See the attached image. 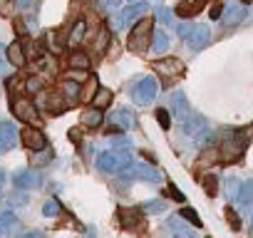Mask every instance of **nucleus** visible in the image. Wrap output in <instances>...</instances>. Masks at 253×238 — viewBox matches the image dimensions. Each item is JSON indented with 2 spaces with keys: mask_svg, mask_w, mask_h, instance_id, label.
<instances>
[{
  "mask_svg": "<svg viewBox=\"0 0 253 238\" xmlns=\"http://www.w3.org/2000/svg\"><path fill=\"white\" fill-rule=\"evenodd\" d=\"M3 184H5V174L0 171V194H3Z\"/></svg>",
  "mask_w": 253,
  "mask_h": 238,
  "instance_id": "nucleus-46",
  "label": "nucleus"
},
{
  "mask_svg": "<svg viewBox=\"0 0 253 238\" xmlns=\"http://www.w3.org/2000/svg\"><path fill=\"white\" fill-rule=\"evenodd\" d=\"M154 70H157L162 77H176V75H181L184 65H181V60H176V57H162V60L154 62Z\"/></svg>",
  "mask_w": 253,
  "mask_h": 238,
  "instance_id": "nucleus-13",
  "label": "nucleus"
},
{
  "mask_svg": "<svg viewBox=\"0 0 253 238\" xmlns=\"http://www.w3.org/2000/svg\"><path fill=\"white\" fill-rule=\"evenodd\" d=\"M238 191H241V181L238 179H228V198L231 201L238 198Z\"/></svg>",
  "mask_w": 253,
  "mask_h": 238,
  "instance_id": "nucleus-36",
  "label": "nucleus"
},
{
  "mask_svg": "<svg viewBox=\"0 0 253 238\" xmlns=\"http://www.w3.org/2000/svg\"><path fill=\"white\" fill-rule=\"evenodd\" d=\"M176 33H179V38H181V40H186V38H189V33H191V25H189V23H181V25L176 28Z\"/></svg>",
  "mask_w": 253,
  "mask_h": 238,
  "instance_id": "nucleus-40",
  "label": "nucleus"
},
{
  "mask_svg": "<svg viewBox=\"0 0 253 238\" xmlns=\"http://www.w3.org/2000/svg\"><path fill=\"white\" fill-rule=\"evenodd\" d=\"M186 42H189V47L191 50H204L209 42H211V30H209V25H191V33H189V38H186Z\"/></svg>",
  "mask_w": 253,
  "mask_h": 238,
  "instance_id": "nucleus-11",
  "label": "nucleus"
},
{
  "mask_svg": "<svg viewBox=\"0 0 253 238\" xmlns=\"http://www.w3.org/2000/svg\"><path fill=\"white\" fill-rule=\"evenodd\" d=\"M221 13H223V10H221V5H213V8H211V18H213V20H216V18H221Z\"/></svg>",
  "mask_w": 253,
  "mask_h": 238,
  "instance_id": "nucleus-44",
  "label": "nucleus"
},
{
  "mask_svg": "<svg viewBox=\"0 0 253 238\" xmlns=\"http://www.w3.org/2000/svg\"><path fill=\"white\" fill-rule=\"evenodd\" d=\"M169 45H171V42H169V35H167V33L159 30V33L152 35V50H154L157 55H164V52L169 50Z\"/></svg>",
  "mask_w": 253,
  "mask_h": 238,
  "instance_id": "nucleus-23",
  "label": "nucleus"
},
{
  "mask_svg": "<svg viewBox=\"0 0 253 238\" xmlns=\"http://www.w3.org/2000/svg\"><path fill=\"white\" fill-rule=\"evenodd\" d=\"M60 89L70 97V99H77L80 94H82V87H80V82H75L72 77H67V79H62L60 82Z\"/></svg>",
  "mask_w": 253,
  "mask_h": 238,
  "instance_id": "nucleus-25",
  "label": "nucleus"
},
{
  "mask_svg": "<svg viewBox=\"0 0 253 238\" xmlns=\"http://www.w3.org/2000/svg\"><path fill=\"white\" fill-rule=\"evenodd\" d=\"M246 15H248L246 5H241V3H228V5L223 8V13H221V23H223L226 28H233V25H241V23L246 20Z\"/></svg>",
  "mask_w": 253,
  "mask_h": 238,
  "instance_id": "nucleus-8",
  "label": "nucleus"
},
{
  "mask_svg": "<svg viewBox=\"0 0 253 238\" xmlns=\"http://www.w3.org/2000/svg\"><path fill=\"white\" fill-rule=\"evenodd\" d=\"M171 107H174V112H176V117L181 119V122H184V119L191 114V109H189V104H186V94L184 92H171Z\"/></svg>",
  "mask_w": 253,
  "mask_h": 238,
  "instance_id": "nucleus-17",
  "label": "nucleus"
},
{
  "mask_svg": "<svg viewBox=\"0 0 253 238\" xmlns=\"http://www.w3.org/2000/svg\"><path fill=\"white\" fill-rule=\"evenodd\" d=\"M251 233H253V228H251Z\"/></svg>",
  "mask_w": 253,
  "mask_h": 238,
  "instance_id": "nucleus-47",
  "label": "nucleus"
},
{
  "mask_svg": "<svg viewBox=\"0 0 253 238\" xmlns=\"http://www.w3.org/2000/svg\"><path fill=\"white\" fill-rule=\"evenodd\" d=\"M181 129H184V134L194 137L199 144H209V142H211V134H209V127H206V119L199 117V114H194V112L181 122Z\"/></svg>",
  "mask_w": 253,
  "mask_h": 238,
  "instance_id": "nucleus-4",
  "label": "nucleus"
},
{
  "mask_svg": "<svg viewBox=\"0 0 253 238\" xmlns=\"http://www.w3.org/2000/svg\"><path fill=\"white\" fill-rule=\"evenodd\" d=\"M8 57H10V62L15 65V67H23L25 65V50H23V45L20 42H13L10 47H8Z\"/></svg>",
  "mask_w": 253,
  "mask_h": 238,
  "instance_id": "nucleus-24",
  "label": "nucleus"
},
{
  "mask_svg": "<svg viewBox=\"0 0 253 238\" xmlns=\"http://www.w3.org/2000/svg\"><path fill=\"white\" fill-rule=\"evenodd\" d=\"M25 89H28V92H38V89H42V79H40V77H30L28 84H25Z\"/></svg>",
  "mask_w": 253,
  "mask_h": 238,
  "instance_id": "nucleus-38",
  "label": "nucleus"
},
{
  "mask_svg": "<svg viewBox=\"0 0 253 238\" xmlns=\"http://www.w3.org/2000/svg\"><path fill=\"white\" fill-rule=\"evenodd\" d=\"M157 89H159V84H157L154 77H142V79L132 87V99H134L139 107H147V104L154 102Z\"/></svg>",
  "mask_w": 253,
  "mask_h": 238,
  "instance_id": "nucleus-5",
  "label": "nucleus"
},
{
  "mask_svg": "<svg viewBox=\"0 0 253 238\" xmlns=\"http://www.w3.org/2000/svg\"><path fill=\"white\" fill-rule=\"evenodd\" d=\"M204 8H206V0H186V3H179L176 5V15L179 18H194Z\"/></svg>",
  "mask_w": 253,
  "mask_h": 238,
  "instance_id": "nucleus-16",
  "label": "nucleus"
},
{
  "mask_svg": "<svg viewBox=\"0 0 253 238\" xmlns=\"http://www.w3.org/2000/svg\"><path fill=\"white\" fill-rule=\"evenodd\" d=\"M80 122H82L87 129L99 127V124H102V109H99V107H89V109H84L82 117H80Z\"/></svg>",
  "mask_w": 253,
  "mask_h": 238,
  "instance_id": "nucleus-20",
  "label": "nucleus"
},
{
  "mask_svg": "<svg viewBox=\"0 0 253 238\" xmlns=\"http://www.w3.org/2000/svg\"><path fill=\"white\" fill-rule=\"evenodd\" d=\"M60 213V203L55 198H50L45 206H42V216H57Z\"/></svg>",
  "mask_w": 253,
  "mask_h": 238,
  "instance_id": "nucleus-35",
  "label": "nucleus"
},
{
  "mask_svg": "<svg viewBox=\"0 0 253 238\" xmlns=\"http://www.w3.org/2000/svg\"><path fill=\"white\" fill-rule=\"evenodd\" d=\"M10 57H8V50H3V45H0V77L3 75H8L10 72Z\"/></svg>",
  "mask_w": 253,
  "mask_h": 238,
  "instance_id": "nucleus-32",
  "label": "nucleus"
},
{
  "mask_svg": "<svg viewBox=\"0 0 253 238\" xmlns=\"http://www.w3.org/2000/svg\"><path fill=\"white\" fill-rule=\"evenodd\" d=\"M10 107H13V114L18 119H23V122H35L38 119V109H35V104L28 97H15Z\"/></svg>",
  "mask_w": 253,
  "mask_h": 238,
  "instance_id": "nucleus-7",
  "label": "nucleus"
},
{
  "mask_svg": "<svg viewBox=\"0 0 253 238\" xmlns=\"http://www.w3.org/2000/svg\"><path fill=\"white\" fill-rule=\"evenodd\" d=\"M179 216H181L184 221H189V223H191L194 228H201V218H199V213H196V211H194L191 206H184V208L179 211Z\"/></svg>",
  "mask_w": 253,
  "mask_h": 238,
  "instance_id": "nucleus-28",
  "label": "nucleus"
},
{
  "mask_svg": "<svg viewBox=\"0 0 253 238\" xmlns=\"http://www.w3.org/2000/svg\"><path fill=\"white\" fill-rule=\"evenodd\" d=\"M204 189H206L209 196H216V194H218V179H216L213 174H209V176L204 179Z\"/></svg>",
  "mask_w": 253,
  "mask_h": 238,
  "instance_id": "nucleus-31",
  "label": "nucleus"
},
{
  "mask_svg": "<svg viewBox=\"0 0 253 238\" xmlns=\"http://www.w3.org/2000/svg\"><path fill=\"white\" fill-rule=\"evenodd\" d=\"M149 47H152V20L139 18L137 25H134V30L129 33V50L137 52V55H142Z\"/></svg>",
  "mask_w": 253,
  "mask_h": 238,
  "instance_id": "nucleus-2",
  "label": "nucleus"
},
{
  "mask_svg": "<svg viewBox=\"0 0 253 238\" xmlns=\"http://www.w3.org/2000/svg\"><path fill=\"white\" fill-rule=\"evenodd\" d=\"M154 18H157V23H162V25H171V10L164 8V5L154 8Z\"/></svg>",
  "mask_w": 253,
  "mask_h": 238,
  "instance_id": "nucleus-29",
  "label": "nucleus"
},
{
  "mask_svg": "<svg viewBox=\"0 0 253 238\" xmlns=\"http://www.w3.org/2000/svg\"><path fill=\"white\" fill-rule=\"evenodd\" d=\"M102 3H104V8H109V10H112V8H117L119 0H102Z\"/></svg>",
  "mask_w": 253,
  "mask_h": 238,
  "instance_id": "nucleus-45",
  "label": "nucleus"
},
{
  "mask_svg": "<svg viewBox=\"0 0 253 238\" xmlns=\"http://www.w3.org/2000/svg\"><path fill=\"white\" fill-rule=\"evenodd\" d=\"M236 201L241 203V208H248L253 203V179H248V181L241 184V191H238V198Z\"/></svg>",
  "mask_w": 253,
  "mask_h": 238,
  "instance_id": "nucleus-22",
  "label": "nucleus"
},
{
  "mask_svg": "<svg viewBox=\"0 0 253 238\" xmlns=\"http://www.w3.org/2000/svg\"><path fill=\"white\" fill-rule=\"evenodd\" d=\"M129 144H132V142L126 139V137H114V139H112V147H114V149H129Z\"/></svg>",
  "mask_w": 253,
  "mask_h": 238,
  "instance_id": "nucleus-39",
  "label": "nucleus"
},
{
  "mask_svg": "<svg viewBox=\"0 0 253 238\" xmlns=\"http://www.w3.org/2000/svg\"><path fill=\"white\" fill-rule=\"evenodd\" d=\"M167 194H169V196H171L174 201H186V198H184V194H181V191H179V189H176L174 184L169 186V191H167Z\"/></svg>",
  "mask_w": 253,
  "mask_h": 238,
  "instance_id": "nucleus-41",
  "label": "nucleus"
},
{
  "mask_svg": "<svg viewBox=\"0 0 253 238\" xmlns=\"http://www.w3.org/2000/svg\"><path fill=\"white\" fill-rule=\"evenodd\" d=\"M18 228V216L13 211H0V236H10Z\"/></svg>",
  "mask_w": 253,
  "mask_h": 238,
  "instance_id": "nucleus-19",
  "label": "nucleus"
},
{
  "mask_svg": "<svg viewBox=\"0 0 253 238\" xmlns=\"http://www.w3.org/2000/svg\"><path fill=\"white\" fill-rule=\"evenodd\" d=\"M92 102H94V107L107 109V107H109V102H112V92H109L107 87H99V89H97V94L92 97Z\"/></svg>",
  "mask_w": 253,
  "mask_h": 238,
  "instance_id": "nucleus-27",
  "label": "nucleus"
},
{
  "mask_svg": "<svg viewBox=\"0 0 253 238\" xmlns=\"http://www.w3.org/2000/svg\"><path fill=\"white\" fill-rule=\"evenodd\" d=\"M164 208H167V201L164 198H152V201L144 203V211L147 213H162Z\"/></svg>",
  "mask_w": 253,
  "mask_h": 238,
  "instance_id": "nucleus-30",
  "label": "nucleus"
},
{
  "mask_svg": "<svg viewBox=\"0 0 253 238\" xmlns=\"http://www.w3.org/2000/svg\"><path fill=\"white\" fill-rule=\"evenodd\" d=\"M144 10H147V3H132V5L122 8V10L117 13V28H126L129 23L139 20V18L144 15Z\"/></svg>",
  "mask_w": 253,
  "mask_h": 238,
  "instance_id": "nucleus-10",
  "label": "nucleus"
},
{
  "mask_svg": "<svg viewBox=\"0 0 253 238\" xmlns=\"http://www.w3.org/2000/svg\"><path fill=\"white\" fill-rule=\"evenodd\" d=\"M33 3H35V0H18V8H20V10H28Z\"/></svg>",
  "mask_w": 253,
  "mask_h": 238,
  "instance_id": "nucleus-43",
  "label": "nucleus"
},
{
  "mask_svg": "<svg viewBox=\"0 0 253 238\" xmlns=\"http://www.w3.org/2000/svg\"><path fill=\"white\" fill-rule=\"evenodd\" d=\"M124 171L132 174V176H137V179H144V181H149V184H159V181H162L159 171H157L154 166H147V164H132L129 169H124Z\"/></svg>",
  "mask_w": 253,
  "mask_h": 238,
  "instance_id": "nucleus-14",
  "label": "nucleus"
},
{
  "mask_svg": "<svg viewBox=\"0 0 253 238\" xmlns=\"http://www.w3.org/2000/svg\"><path fill=\"white\" fill-rule=\"evenodd\" d=\"M67 65H70L72 70H87V67H89V57H87L84 52H72L70 60H67Z\"/></svg>",
  "mask_w": 253,
  "mask_h": 238,
  "instance_id": "nucleus-26",
  "label": "nucleus"
},
{
  "mask_svg": "<svg viewBox=\"0 0 253 238\" xmlns=\"http://www.w3.org/2000/svg\"><path fill=\"white\" fill-rule=\"evenodd\" d=\"M142 221V208H122L119 211V223L122 228H134Z\"/></svg>",
  "mask_w": 253,
  "mask_h": 238,
  "instance_id": "nucleus-18",
  "label": "nucleus"
},
{
  "mask_svg": "<svg viewBox=\"0 0 253 238\" xmlns=\"http://www.w3.org/2000/svg\"><path fill=\"white\" fill-rule=\"evenodd\" d=\"M20 137H23V144H25L28 149H33V152H42V149L47 147V137L42 134V129H35V127H23Z\"/></svg>",
  "mask_w": 253,
  "mask_h": 238,
  "instance_id": "nucleus-9",
  "label": "nucleus"
},
{
  "mask_svg": "<svg viewBox=\"0 0 253 238\" xmlns=\"http://www.w3.org/2000/svg\"><path fill=\"white\" fill-rule=\"evenodd\" d=\"M246 144H248V142H246V137H243L241 132H228V139L221 142V149H218L221 164H236V161L243 157Z\"/></svg>",
  "mask_w": 253,
  "mask_h": 238,
  "instance_id": "nucleus-1",
  "label": "nucleus"
},
{
  "mask_svg": "<svg viewBox=\"0 0 253 238\" xmlns=\"http://www.w3.org/2000/svg\"><path fill=\"white\" fill-rule=\"evenodd\" d=\"M154 117H157V122H159L162 129H169V127H171V119H169V112H167V109H157Z\"/></svg>",
  "mask_w": 253,
  "mask_h": 238,
  "instance_id": "nucleus-33",
  "label": "nucleus"
},
{
  "mask_svg": "<svg viewBox=\"0 0 253 238\" xmlns=\"http://www.w3.org/2000/svg\"><path fill=\"white\" fill-rule=\"evenodd\" d=\"M167 228H169L174 236H194V233H196L194 228H189V226L181 221V216H169V221H167Z\"/></svg>",
  "mask_w": 253,
  "mask_h": 238,
  "instance_id": "nucleus-21",
  "label": "nucleus"
},
{
  "mask_svg": "<svg viewBox=\"0 0 253 238\" xmlns=\"http://www.w3.org/2000/svg\"><path fill=\"white\" fill-rule=\"evenodd\" d=\"M134 161L129 159V154H126V149H114V152H102L97 157V166L102 171H124V169H129Z\"/></svg>",
  "mask_w": 253,
  "mask_h": 238,
  "instance_id": "nucleus-3",
  "label": "nucleus"
},
{
  "mask_svg": "<svg viewBox=\"0 0 253 238\" xmlns=\"http://www.w3.org/2000/svg\"><path fill=\"white\" fill-rule=\"evenodd\" d=\"M84 28H87V25H84V18L77 20V23H75V30H72V35H70V42H77V40L84 35Z\"/></svg>",
  "mask_w": 253,
  "mask_h": 238,
  "instance_id": "nucleus-34",
  "label": "nucleus"
},
{
  "mask_svg": "<svg viewBox=\"0 0 253 238\" xmlns=\"http://www.w3.org/2000/svg\"><path fill=\"white\" fill-rule=\"evenodd\" d=\"M226 218H228V223H231V228H233V231H238V228H241L238 216H236V211H233L231 206H226Z\"/></svg>",
  "mask_w": 253,
  "mask_h": 238,
  "instance_id": "nucleus-37",
  "label": "nucleus"
},
{
  "mask_svg": "<svg viewBox=\"0 0 253 238\" xmlns=\"http://www.w3.org/2000/svg\"><path fill=\"white\" fill-rule=\"evenodd\" d=\"M18 147V129L13 122H0V157Z\"/></svg>",
  "mask_w": 253,
  "mask_h": 238,
  "instance_id": "nucleus-6",
  "label": "nucleus"
},
{
  "mask_svg": "<svg viewBox=\"0 0 253 238\" xmlns=\"http://www.w3.org/2000/svg\"><path fill=\"white\" fill-rule=\"evenodd\" d=\"M109 124L117 127V129H134L137 127V117L129 109H117V112L109 114Z\"/></svg>",
  "mask_w": 253,
  "mask_h": 238,
  "instance_id": "nucleus-12",
  "label": "nucleus"
},
{
  "mask_svg": "<svg viewBox=\"0 0 253 238\" xmlns=\"http://www.w3.org/2000/svg\"><path fill=\"white\" fill-rule=\"evenodd\" d=\"M13 184H15L18 189H35V186L40 184V176H38V171H33V169H20V171H15Z\"/></svg>",
  "mask_w": 253,
  "mask_h": 238,
  "instance_id": "nucleus-15",
  "label": "nucleus"
},
{
  "mask_svg": "<svg viewBox=\"0 0 253 238\" xmlns=\"http://www.w3.org/2000/svg\"><path fill=\"white\" fill-rule=\"evenodd\" d=\"M107 40H109V35H107V30H102V33H99V45H97V47H99V52L107 47Z\"/></svg>",
  "mask_w": 253,
  "mask_h": 238,
  "instance_id": "nucleus-42",
  "label": "nucleus"
}]
</instances>
